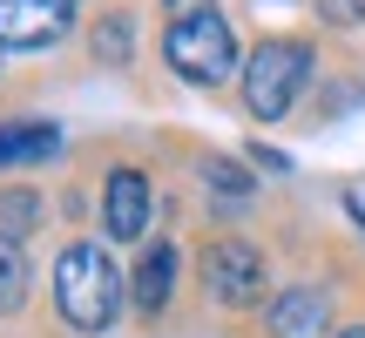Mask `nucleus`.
Returning a JSON list of instances; mask_svg holds the SVG:
<instances>
[{
  "instance_id": "nucleus-12",
  "label": "nucleus",
  "mask_w": 365,
  "mask_h": 338,
  "mask_svg": "<svg viewBox=\"0 0 365 338\" xmlns=\"http://www.w3.org/2000/svg\"><path fill=\"white\" fill-rule=\"evenodd\" d=\"M95 61H129V14H108V27H95Z\"/></svg>"
},
{
  "instance_id": "nucleus-5",
  "label": "nucleus",
  "mask_w": 365,
  "mask_h": 338,
  "mask_svg": "<svg viewBox=\"0 0 365 338\" xmlns=\"http://www.w3.org/2000/svg\"><path fill=\"white\" fill-rule=\"evenodd\" d=\"M68 34L61 0H0V48H48Z\"/></svg>"
},
{
  "instance_id": "nucleus-17",
  "label": "nucleus",
  "mask_w": 365,
  "mask_h": 338,
  "mask_svg": "<svg viewBox=\"0 0 365 338\" xmlns=\"http://www.w3.org/2000/svg\"><path fill=\"white\" fill-rule=\"evenodd\" d=\"M61 7H68V0H61Z\"/></svg>"
},
{
  "instance_id": "nucleus-10",
  "label": "nucleus",
  "mask_w": 365,
  "mask_h": 338,
  "mask_svg": "<svg viewBox=\"0 0 365 338\" xmlns=\"http://www.w3.org/2000/svg\"><path fill=\"white\" fill-rule=\"evenodd\" d=\"M41 217H48V203H41L34 190H0V237H14V244H21Z\"/></svg>"
},
{
  "instance_id": "nucleus-8",
  "label": "nucleus",
  "mask_w": 365,
  "mask_h": 338,
  "mask_svg": "<svg viewBox=\"0 0 365 338\" xmlns=\"http://www.w3.org/2000/svg\"><path fill=\"white\" fill-rule=\"evenodd\" d=\"M129 291H135V312H143L149 325H156V318L170 312V291H176V250H170V244H149L143 257H135Z\"/></svg>"
},
{
  "instance_id": "nucleus-7",
  "label": "nucleus",
  "mask_w": 365,
  "mask_h": 338,
  "mask_svg": "<svg viewBox=\"0 0 365 338\" xmlns=\"http://www.w3.org/2000/svg\"><path fill=\"white\" fill-rule=\"evenodd\" d=\"M325 325H331L325 291L291 285V291H277V298H271V338H318Z\"/></svg>"
},
{
  "instance_id": "nucleus-15",
  "label": "nucleus",
  "mask_w": 365,
  "mask_h": 338,
  "mask_svg": "<svg viewBox=\"0 0 365 338\" xmlns=\"http://www.w3.org/2000/svg\"><path fill=\"white\" fill-rule=\"evenodd\" d=\"M339 338H365V325H339Z\"/></svg>"
},
{
  "instance_id": "nucleus-9",
  "label": "nucleus",
  "mask_w": 365,
  "mask_h": 338,
  "mask_svg": "<svg viewBox=\"0 0 365 338\" xmlns=\"http://www.w3.org/2000/svg\"><path fill=\"white\" fill-rule=\"evenodd\" d=\"M54 143H61V129H54V122H0V169L41 163Z\"/></svg>"
},
{
  "instance_id": "nucleus-2",
  "label": "nucleus",
  "mask_w": 365,
  "mask_h": 338,
  "mask_svg": "<svg viewBox=\"0 0 365 338\" xmlns=\"http://www.w3.org/2000/svg\"><path fill=\"white\" fill-rule=\"evenodd\" d=\"M304 75H312V48H304V41H291V34L257 41V54L244 61V108H250L257 122L291 116V102H298Z\"/></svg>"
},
{
  "instance_id": "nucleus-13",
  "label": "nucleus",
  "mask_w": 365,
  "mask_h": 338,
  "mask_svg": "<svg viewBox=\"0 0 365 338\" xmlns=\"http://www.w3.org/2000/svg\"><path fill=\"white\" fill-rule=\"evenodd\" d=\"M203 183H217V190H230V196H244V190H250V176H244L237 163H223V156H210V163H203Z\"/></svg>"
},
{
  "instance_id": "nucleus-16",
  "label": "nucleus",
  "mask_w": 365,
  "mask_h": 338,
  "mask_svg": "<svg viewBox=\"0 0 365 338\" xmlns=\"http://www.w3.org/2000/svg\"><path fill=\"white\" fill-rule=\"evenodd\" d=\"M170 7H182V14H176V21H190V14H196V7H190V0H170Z\"/></svg>"
},
{
  "instance_id": "nucleus-6",
  "label": "nucleus",
  "mask_w": 365,
  "mask_h": 338,
  "mask_svg": "<svg viewBox=\"0 0 365 338\" xmlns=\"http://www.w3.org/2000/svg\"><path fill=\"white\" fill-rule=\"evenodd\" d=\"M102 223H108L115 244H135V237H143V223H149V183H143V169H115V176H108Z\"/></svg>"
},
{
  "instance_id": "nucleus-14",
  "label": "nucleus",
  "mask_w": 365,
  "mask_h": 338,
  "mask_svg": "<svg viewBox=\"0 0 365 338\" xmlns=\"http://www.w3.org/2000/svg\"><path fill=\"white\" fill-rule=\"evenodd\" d=\"M318 14H325L331 27H359L365 21V0H318Z\"/></svg>"
},
{
  "instance_id": "nucleus-11",
  "label": "nucleus",
  "mask_w": 365,
  "mask_h": 338,
  "mask_svg": "<svg viewBox=\"0 0 365 338\" xmlns=\"http://www.w3.org/2000/svg\"><path fill=\"white\" fill-rule=\"evenodd\" d=\"M21 291H27V257H21L14 237H0V312H14Z\"/></svg>"
},
{
  "instance_id": "nucleus-1",
  "label": "nucleus",
  "mask_w": 365,
  "mask_h": 338,
  "mask_svg": "<svg viewBox=\"0 0 365 338\" xmlns=\"http://www.w3.org/2000/svg\"><path fill=\"white\" fill-rule=\"evenodd\" d=\"M54 304H61V318L75 332H108L122 312V271L115 257H108L102 244H68L61 257H54Z\"/></svg>"
},
{
  "instance_id": "nucleus-4",
  "label": "nucleus",
  "mask_w": 365,
  "mask_h": 338,
  "mask_svg": "<svg viewBox=\"0 0 365 338\" xmlns=\"http://www.w3.org/2000/svg\"><path fill=\"white\" fill-rule=\"evenodd\" d=\"M264 285H271V271H264V250L244 244V237H217V244H203V291L223 304H264Z\"/></svg>"
},
{
  "instance_id": "nucleus-3",
  "label": "nucleus",
  "mask_w": 365,
  "mask_h": 338,
  "mask_svg": "<svg viewBox=\"0 0 365 338\" xmlns=\"http://www.w3.org/2000/svg\"><path fill=\"white\" fill-rule=\"evenodd\" d=\"M163 61L176 68L182 81H196V88H217V81L237 75V34L223 14H190V21H176L170 34H163Z\"/></svg>"
}]
</instances>
